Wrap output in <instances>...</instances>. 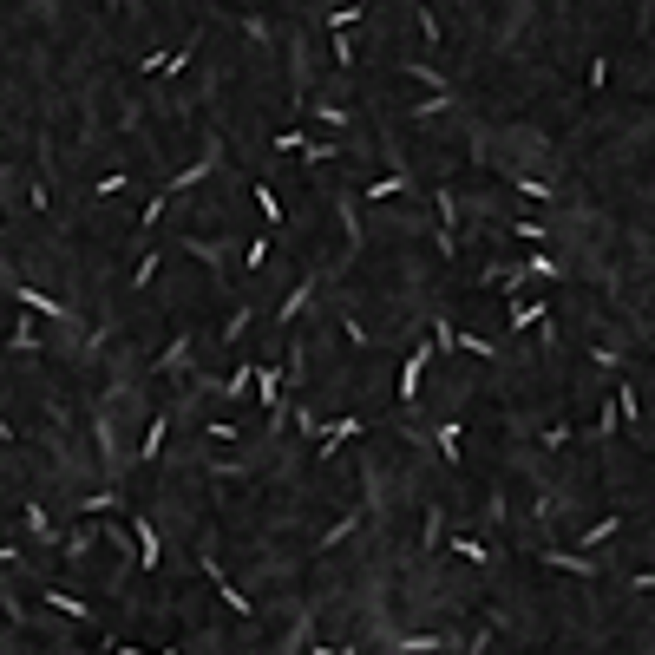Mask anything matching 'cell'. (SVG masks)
Segmentation results:
<instances>
[{
    "mask_svg": "<svg viewBox=\"0 0 655 655\" xmlns=\"http://www.w3.org/2000/svg\"><path fill=\"white\" fill-rule=\"evenodd\" d=\"M334 210H341V229H348V256H361V243H367V229H361V203H354V197H334Z\"/></svg>",
    "mask_w": 655,
    "mask_h": 655,
    "instance_id": "ffe728a7",
    "label": "cell"
},
{
    "mask_svg": "<svg viewBox=\"0 0 655 655\" xmlns=\"http://www.w3.org/2000/svg\"><path fill=\"white\" fill-rule=\"evenodd\" d=\"M446 105H452V92H433V99H419V105H413V125L439 118V112H446Z\"/></svg>",
    "mask_w": 655,
    "mask_h": 655,
    "instance_id": "ab89813d",
    "label": "cell"
},
{
    "mask_svg": "<svg viewBox=\"0 0 655 655\" xmlns=\"http://www.w3.org/2000/svg\"><path fill=\"white\" fill-rule=\"evenodd\" d=\"M39 603H47V609H59V616H73V623H92V603L86 597H73V590H39Z\"/></svg>",
    "mask_w": 655,
    "mask_h": 655,
    "instance_id": "2e32d148",
    "label": "cell"
},
{
    "mask_svg": "<svg viewBox=\"0 0 655 655\" xmlns=\"http://www.w3.org/2000/svg\"><path fill=\"white\" fill-rule=\"evenodd\" d=\"M459 354H478V361H498V341H485V334H459Z\"/></svg>",
    "mask_w": 655,
    "mask_h": 655,
    "instance_id": "f35d334b",
    "label": "cell"
},
{
    "mask_svg": "<svg viewBox=\"0 0 655 655\" xmlns=\"http://www.w3.org/2000/svg\"><path fill=\"white\" fill-rule=\"evenodd\" d=\"M217 164H223V144H210V151L197 158V164H184V171L177 177H164V197H184V190H197L210 171H217Z\"/></svg>",
    "mask_w": 655,
    "mask_h": 655,
    "instance_id": "8992f818",
    "label": "cell"
},
{
    "mask_svg": "<svg viewBox=\"0 0 655 655\" xmlns=\"http://www.w3.org/2000/svg\"><path fill=\"white\" fill-rule=\"evenodd\" d=\"M249 322H256V308H237V315H229V322H223V341H243V334H249Z\"/></svg>",
    "mask_w": 655,
    "mask_h": 655,
    "instance_id": "74e56055",
    "label": "cell"
},
{
    "mask_svg": "<svg viewBox=\"0 0 655 655\" xmlns=\"http://www.w3.org/2000/svg\"><path fill=\"white\" fill-rule=\"evenodd\" d=\"M263 263H269V237H249V249H243V269H249V276H256Z\"/></svg>",
    "mask_w": 655,
    "mask_h": 655,
    "instance_id": "f6af8a7d",
    "label": "cell"
},
{
    "mask_svg": "<svg viewBox=\"0 0 655 655\" xmlns=\"http://www.w3.org/2000/svg\"><path fill=\"white\" fill-rule=\"evenodd\" d=\"M86 512H92V518H99V512H118V485H105V492H92V498H86Z\"/></svg>",
    "mask_w": 655,
    "mask_h": 655,
    "instance_id": "7dc6e473",
    "label": "cell"
},
{
    "mask_svg": "<svg viewBox=\"0 0 655 655\" xmlns=\"http://www.w3.org/2000/svg\"><path fill=\"white\" fill-rule=\"evenodd\" d=\"M158 249H144V256H138V269H132V289H151V276H158Z\"/></svg>",
    "mask_w": 655,
    "mask_h": 655,
    "instance_id": "60d3db41",
    "label": "cell"
},
{
    "mask_svg": "<svg viewBox=\"0 0 655 655\" xmlns=\"http://www.w3.org/2000/svg\"><path fill=\"white\" fill-rule=\"evenodd\" d=\"M623 433V413H616V393H603V413H597V433H590V446H603V439Z\"/></svg>",
    "mask_w": 655,
    "mask_h": 655,
    "instance_id": "cb8c5ba5",
    "label": "cell"
},
{
    "mask_svg": "<svg viewBox=\"0 0 655 655\" xmlns=\"http://www.w3.org/2000/svg\"><path fill=\"white\" fill-rule=\"evenodd\" d=\"M623 531V512H609V518H597V524H590V531H583V551H590V544H609V538H616Z\"/></svg>",
    "mask_w": 655,
    "mask_h": 655,
    "instance_id": "e575fe53",
    "label": "cell"
},
{
    "mask_svg": "<svg viewBox=\"0 0 655 655\" xmlns=\"http://www.w3.org/2000/svg\"><path fill=\"white\" fill-rule=\"evenodd\" d=\"M459 439H466V427H459V419H446V427H439V433H427V446H439V459H446L452 472L466 466V446H459Z\"/></svg>",
    "mask_w": 655,
    "mask_h": 655,
    "instance_id": "8fae6325",
    "label": "cell"
},
{
    "mask_svg": "<svg viewBox=\"0 0 655 655\" xmlns=\"http://www.w3.org/2000/svg\"><path fill=\"white\" fill-rule=\"evenodd\" d=\"M341 341H348V348H380V341H374V328L361 322V315H341Z\"/></svg>",
    "mask_w": 655,
    "mask_h": 655,
    "instance_id": "836d02e7",
    "label": "cell"
},
{
    "mask_svg": "<svg viewBox=\"0 0 655 655\" xmlns=\"http://www.w3.org/2000/svg\"><path fill=\"white\" fill-rule=\"evenodd\" d=\"M393 649L400 655H446V642H439L433 629H427V636H393Z\"/></svg>",
    "mask_w": 655,
    "mask_h": 655,
    "instance_id": "f546056e",
    "label": "cell"
},
{
    "mask_svg": "<svg viewBox=\"0 0 655 655\" xmlns=\"http://www.w3.org/2000/svg\"><path fill=\"white\" fill-rule=\"evenodd\" d=\"M504 184L518 190V197H531V203H557V184H544L531 171H518V164H504Z\"/></svg>",
    "mask_w": 655,
    "mask_h": 655,
    "instance_id": "7c38bea8",
    "label": "cell"
},
{
    "mask_svg": "<svg viewBox=\"0 0 655 655\" xmlns=\"http://www.w3.org/2000/svg\"><path fill=\"white\" fill-rule=\"evenodd\" d=\"M249 387H256V361H243L237 374H229V380H210V393H217L223 400V407H229V400H243Z\"/></svg>",
    "mask_w": 655,
    "mask_h": 655,
    "instance_id": "ac0fdd59",
    "label": "cell"
},
{
    "mask_svg": "<svg viewBox=\"0 0 655 655\" xmlns=\"http://www.w3.org/2000/svg\"><path fill=\"white\" fill-rule=\"evenodd\" d=\"M197 47H203V27H197V33H190V39H184V47H177V53H164V73H171V79H177V73L190 66V59H197Z\"/></svg>",
    "mask_w": 655,
    "mask_h": 655,
    "instance_id": "1f68e13d",
    "label": "cell"
},
{
    "mask_svg": "<svg viewBox=\"0 0 655 655\" xmlns=\"http://www.w3.org/2000/svg\"><path fill=\"white\" fill-rule=\"evenodd\" d=\"M400 73L419 79V86H433V92H446V86H439V73H433V59H400Z\"/></svg>",
    "mask_w": 655,
    "mask_h": 655,
    "instance_id": "d590c367",
    "label": "cell"
},
{
    "mask_svg": "<svg viewBox=\"0 0 655 655\" xmlns=\"http://www.w3.org/2000/svg\"><path fill=\"white\" fill-rule=\"evenodd\" d=\"M315 289H322V276L308 269V276H302V282H295V289L282 295V308H276V328H295V315H302V308L315 302Z\"/></svg>",
    "mask_w": 655,
    "mask_h": 655,
    "instance_id": "9c48e42d",
    "label": "cell"
},
{
    "mask_svg": "<svg viewBox=\"0 0 655 655\" xmlns=\"http://www.w3.org/2000/svg\"><path fill=\"white\" fill-rule=\"evenodd\" d=\"M249 197H256L263 223H269V237H276V229H282V197H276V184H249Z\"/></svg>",
    "mask_w": 655,
    "mask_h": 655,
    "instance_id": "7402d4cb",
    "label": "cell"
},
{
    "mask_svg": "<svg viewBox=\"0 0 655 655\" xmlns=\"http://www.w3.org/2000/svg\"><path fill=\"white\" fill-rule=\"evenodd\" d=\"M184 249H190V256H197L203 269H217V276H223V249L210 243V237H184Z\"/></svg>",
    "mask_w": 655,
    "mask_h": 655,
    "instance_id": "d6a6232c",
    "label": "cell"
},
{
    "mask_svg": "<svg viewBox=\"0 0 655 655\" xmlns=\"http://www.w3.org/2000/svg\"><path fill=\"white\" fill-rule=\"evenodd\" d=\"M308 164H334V158H341V144H328V138H308V151H302Z\"/></svg>",
    "mask_w": 655,
    "mask_h": 655,
    "instance_id": "ee69618b",
    "label": "cell"
},
{
    "mask_svg": "<svg viewBox=\"0 0 655 655\" xmlns=\"http://www.w3.org/2000/svg\"><path fill=\"white\" fill-rule=\"evenodd\" d=\"M0 616H13V623H27V609H20V603L7 597V570H0Z\"/></svg>",
    "mask_w": 655,
    "mask_h": 655,
    "instance_id": "f907efd6",
    "label": "cell"
},
{
    "mask_svg": "<svg viewBox=\"0 0 655 655\" xmlns=\"http://www.w3.org/2000/svg\"><path fill=\"white\" fill-rule=\"evenodd\" d=\"M99 538H105V531H92V524H79V531H66V538H59V551H66V557L79 564V557H92V551H99Z\"/></svg>",
    "mask_w": 655,
    "mask_h": 655,
    "instance_id": "603a6c76",
    "label": "cell"
},
{
    "mask_svg": "<svg viewBox=\"0 0 655 655\" xmlns=\"http://www.w3.org/2000/svg\"><path fill=\"white\" fill-rule=\"evenodd\" d=\"M203 439H210V446H237V427H229V419H210Z\"/></svg>",
    "mask_w": 655,
    "mask_h": 655,
    "instance_id": "bcb514c9",
    "label": "cell"
},
{
    "mask_svg": "<svg viewBox=\"0 0 655 655\" xmlns=\"http://www.w3.org/2000/svg\"><path fill=\"white\" fill-rule=\"evenodd\" d=\"M92 439H99V466H105V472H118V446H112V419H105V413L92 419Z\"/></svg>",
    "mask_w": 655,
    "mask_h": 655,
    "instance_id": "f1b7e54d",
    "label": "cell"
},
{
    "mask_svg": "<svg viewBox=\"0 0 655 655\" xmlns=\"http://www.w3.org/2000/svg\"><path fill=\"white\" fill-rule=\"evenodd\" d=\"M7 348H13V354H39V328H33V315H20V322L7 328Z\"/></svg>",
    "mask_w": 655,
    "mask_h": 655,
    "instance_id": "83f0119b",
    "label": "cell"
},
{
    "mask_svg": "<svg viewBox=\"0 0 655 655\" xmlns=\"http://www.w3.org/2000/svg\"><path fill=\"white\" fill-rule=\"evenodd\" d=\"M504 237H518V243H531V249H544V237H551V229H544L538 217H518V223H504Z\"/></svg>",
    "mask_w": 655,
    "mask_h": 655,
    "instance_id": "4dcf8cb0",
    "label": "cell"
},
{
    "mask_svg": "<svg viewBox=\"0 0 655 655\" xmlns=\"http://www.w3.org/2000/svg\"><path fill=\"white\" fill-rule=\"evenodd\" d=\"M361 13H367V7H334V13H322V27H328V33H348Z\"/></svg>",
    "mask_w": 655,
    "mask_h": 655,
    "instance_id": "b9f144b4",
    "label": "cell"
},
{
    "mask_svg": "<svg viewBox=\"0 0 655 655\" xmlns=\"http://www.w3.org/2000/svg\"><path fill=\"white\" fill-rule=\"evenodd\" d=\"M538 564H551V570H564V577H597V557H577V551H538Z\"/></svg>",
    "mask_w": 655,
    "mask_h": 655,
    "instance_id": "e0dca14e",
    "label": "cell"
},
{
    "mask_svg": "<svg viewBox=\"0 0 655 655\" xmlns=\"http://www.w3.org/2000/svg\"><path fill=\"white\" fill-rule=\"evenodd\" d=\"M413 20H419V33H427V47H439V39H446V27H439L433 7H413Z\"/></svg>",
    "mask_w": 655,
    "mask_h": 655,
    "instance_id": "7bdbcfd3",
    "label": "cell"
},
{
    "mask_svg": "<svg viewBox=\"0 0 655 655\" xmlns=\"http://www.w3.org/2000/svg\"><path fill=\"white\" fill-rule=\"evenodd\" d=\"M609 393H616V413H623V427H629V433H642V393H636V387H609Z\"/></svg>",
    "mask_w": 655,
    "mask_h": 655,
    "instance_id": "4316f807",
    "label": "cell"
},
{
    "mask_svg": "<svg viewBox=\"0 0 655 655\" xmlns=\"http://www.w3.org/2000/svg\"><path fill=\"white\" fill-rule=\"evenodd\" d=\"M583 79H590V92H597V86H609V59L597 53V59H590V73H583Z\"/></svg>",
    "mask_w": 655,
    "mask_h": 655,
    "instance_id": "816d5d0a",
    "label": "cell"
},
{
    "mask_svg": "<svg viewBox=\"0 0 655 655\" xmlns=\"http://www.w3.org/2000/svg\"><path fill=\"white\" fill-rule=\"evenodd\" d=\"M538 446H544V452H564V446H570V419H551V427L538 433Z\"/></svg>",
    "mask_w": 655,
    "mask_h": 655,
    "instance_id": "8d00e7d4",
    "label": "cell"
},
{
    "mask_svg": "<svg viewBox=\"0 0 655 655\" xmlns=\"http://www.w3.org/2000/svg\"><path fill=\"white\" fill-rule=\"evenodd\" d=\"M125 531H132V544H138V570H158V564H164V538H158V524L144 518V512H132Z\"/></svg>",
    "mask_w": 655,
    "mask_h": 655,
    "instance_id": "5b68a950",
    "label": "cell"
},
{
    "mask_svg": "<svg viewBox=\"0 0 655 655\" xmlns=\"http://www.w3.org/2000/svg\"><path fill=\"white\" fill-rule=\"evenodd\" d=\"M446 557H459V564H472V570H485V564H498V551L485 538H446Z\"/></svg>",
    "mask_w": 655,
    "mask_h": 655,
    "instance_id": "9a60e30c",
    "label": "cell"
},
{
    "mask_svg": "<svg viewBox=\"0 0 655 655\" xmlns=\"http://www.w3.org/2000/svg\"><path fill=\"white\" fill-rule=\"evenodd\" d=\"M413 190H419V184H413L407 171H380V177L361 184V197H367V203H387V197H413Z\"/></svg>",
    "mask_w": 655,
    "mask_h": 655,
    "instance_id": "52a82bcc",
    "label": "cell"
},
{
    "mask_svg": "<svg viewBox=\"0 0 655 655\" xmlns=\"http://www.w3.org/2000/svg\"><path fill=\"white\" fill-rule=\"evenodd\" d=\"M125 184H132V177H125V171H105V177L92 184V197H118V190H125Z\"/></svg>",
    "mask_w": 655,
    "mask_h": 655,
    "instance_id": "c3c4849f",
    "label": "cell"
},
{
    "mask_svg": "<svg viewBox=\"0 0 655 655\" xmlns=\"http://www.w3.org/2000/svg\"><path fill=\"white\" fill-rule=\"evenodd\" d=\"M518 269H524V282H557V276H564V263L551 256V249H531Z\"/></svg>",
    "mask_w": 655,
    "mask_h": 655,
    "instance_id": "44dd1931",
    "label": "cell"
},
{
    "mask_svg": "<svg viewBox=\"0 0 655 655\" xmlns=\"http://www.w3.org/2000/svg\"><path fill=\"white\" fill-rule=\"evenodd\" d=\"M459 334H466V328H452V315H433L427 341H433V354H459Z\"/></svg>",
    "mask_w": 655,
    "mask_h": 655,
    "instance_id": "484cf974",
    "label": "cell"
},
{
    "mask_svg": "<svg viewBox=\"0 0 655 655\" xmlns=\"http://www.w3.org/2000/svg\"><path fill=\"white\" fill-rule=\"evenodd\" d=\"M419 544H427V557H446V504H427V518H419Z\"/></svg>",
    "mask_w": 655,
    "mask_h": 655,
    "instance_id": "5bb4252c",
    "label": "cell"
},
{
    "mask_svg": "<svg viewBox=\"0 0 655 655\" xmlns=\"http://www.w3.org/2000/svg\"><path fill=\"white\" fill-rule=\"evenodd\" d=\"M361 433H367V419H361V413H348V419H334V427H322V433H315V459H322V466H328V459L341 452L348 439H361Z\"/></svg>",
    "mask_w": 655,
    "mask_h": 655,
    "instance_id": "277c9868",
    "label": "cell"
},
{
    "mask_svg": "<svg viewBox=\"0 0 655 655\" xmlns=\"http://www.w3.org/2000/svg\"><path fill=\"white\" fill-rule=\"evenodd\" d=\"M308 655H354V649H328V642H315V649H308Z\"/></svg>",
    "mask_w": 655,
    "mask_h": 655,
    "instance_id": "9f6ffc18",
    "label": "cell"
},
{
    "mask_svg": "<svg viewBox=\"0 0 655 655\" xmlns=\"http://www.w3.org/2000/svg\"><path fill=\"white\" fill-rule=\"evenodd\" d=\"M361 518H367V512H348V518H334L328 531H322V544H315V551H334V544H348L354 531H361Z\"/></svg>",
    "mask_w": 655,
    "mask_h": 655,
    "instance_id": "d4e9b609",
    "label": "cell"
},
{
    "mask_svg": "<svg viewBox=\"0 0 655 655\" xmlns=\"http://www.w3.org/2000/svg\"><path fill=\"white\" fill-rule=\"evenodd\" d=\"M544 322H551V302H544V295H538V302H531V295H518V302H512V328L524 334V328H544Z\"/></svg>",
    "mask_w": 655,
    "mask_h": 655,
    "instance_id": "d6986e66",
    "label": "cell"
},
{
    "mask_svg": "<svg viewBox=\"0 0 655 655\" xmlns=\"http://www.w3.org/2000/svg\"><path fill=\"white\" fill-rule=\"evenodd\" d=\"M7 564L20 570V544H0V570H7Z\"/></svg>",
    "mask_w": 655,
    "mask_h": 655,
    "instance_id": "11a10c76",
    "label": "cell"
},
{
    "mask_svg": "<svg viewBox=\"0 0 655 655\" xmlns=\"http://www.w3.org/2000/svg\"><path fill=\"white\" fill-rule=\"evenodd\" d=\"M328 39H334V66L348 73V66H354V39H348V33H328Z\"/></svg>",
    "mask_w": 655,
    "mask_h": 655,
    "instance_id": "681fc988",
    "label": "cell"
},
{
    "mask_svg": "<svg viewBox=\"0 0 655 655\" xmlns=\"http://www.w3.org/2000/svg\"><path fill=\"white\" fill-rule=\"evenodd\" d=\"M276 151H308V132H276Z\"/></svg>",
    "mask_w": 655,
    "mask_h": 655,
    "instance_id": "f5cc1de1",
    "label": "cell"
},
{
    "mask_svg": "<svg viewBox=\"0 0 655 655\" xmlns=\"http://www.w3.org/2000/svg\"><path fill=\"white\" fill-rule=\"evenodd\" d=\"M20 518H27V538H33V544L59 551V531H53V518H47V504H39V498H27V504H20Z\"/></svg>",
    "mask_w": 655,
    "mask_h": 655,
    "instance_id": "4fadbf2b",
    "label": "cell"
},
{
    "mask_svg": "<svg viewBox=\"0 0 655 655\" xmlns=\"http://www.w3.org/2000/svg\"><path fill=\"white\" fill-rule=\"evenodd\" d=\"M427 361H433V341H419L413 354H407V361H400V407H413V400H419V387H427Z\"/></svg>",
    "mask_w": 655,
    "mask_h": 655,
    "instance_id": "3957f363",
    "label": "cell"
},
{
    "mask_svg": "<svg viewBox=\"0 0 655 655\" xmlns=\"http://www.w3.org/2000/svg\"><path fill=\"white\" fill-rule=\"evenodd\" d=\"M0 138H7V132H0Z\"/></svg>",
    "mask_w": 655,
    "mask_h": 655,
    "instance_id": "6f0895ef",
    "label": "cell"
},
{
    "mask_svg": "<svg viewBox=\"0 0 655 655\" xmlns=\"http://www.w3.org/2000/svg\"><path fill=\"white\" fill-rule=\"evenodd\" d=\"M7 295H13V302L33 315V322H66V328H79V315H73L66 302H53L47 289H33V282H13V276H7Z\"/></svg>",
    "mask_w": 655,
    "mask_h": 655,
    "instance_id": "7a4b0ae2",
    "label": "cell"
},
{
    "mask_svg": "<svg viewBox=\"0 0 655 655\" xmlns=\"http://www.w3.org/2000/svg\"><path fill=\"white\" fill-rule=\"evenodd\" d=\"M649 334H655V328H649Z\"/></svg>",
    "mask_w": 655,
    "mask_h": 655,
    "instance_id": "91938a15",
    "label": "cell"
},
{
    "mask_svg": "<svg viewBox=\"0 0 655 655\" xmlns=\"http://www.w3.org/2000/svg\"><path fill=\"white\" fill-rule=\"evenodd\" d=\"M0 223H7V217H0Z\"/></svg>",
    "mask_w": 655,
    "mask_h": 655,
    "instance_id": "680465c9",
    "label": "cell"
},
{
    "mask_svg": "<svg viewBox=\"0 0 655 655\" xmlns=\"http://www.w3.org/2000/svg\"><path fill=\"white\" fill-rule=\"evenodd\" d=\"M164 439H171V407L151 413V427H144V446H138V466H158V459H164Z\"/></svg>",
    "mask_w": 655,
    "mask_h": 655,
    "instance_id": "30bf717a",
    "label": "cell"
},
{
    "mask_svg": "<svg viewBox=\"0 0 655 655\" xmlns=\"http://www.w3.org/2000/svg\"><path fill=\"white\" fill-rule=\"evenodd\" d=\"M197 570H203L210 583H217V597H223V609H229V616H237V623H256V603H249L243 590L223 577V564H217V551H210V544H197Z\"/></svg>",
    "mask_w": 655,
    "mask_h": 655,
    "instance_id": "6da1fadb",
    "label": "cell"
},
{
    "mask_svg": "<svg viewBox=\"0 0 655 655\" xmlns=\"http://www.w3.org/2000/svg\"><path fill=\"white\" fill-rule=\"evenodd\" d=\"M190 354H197V334H171V348L158 354V374H171V380H190Z\"/></svg>",
    "mask_w": 655,
    "mask_h": 655,
    "instance_id": "ba28073f",
    "label": "cell"
},
{
    "mask_svg": "<svg viewBox=\"0 0 655 655\" xmlns=\"http://www.w3.org/2000/svg\"><path fill=\"white\" fill-rule=\"evenodd\" d=\"M0 446H20V433H13V419L0 413Z\"/></svg>",
    "mask_w": 655,
    "mask_h": 655,
    "instance_id": "db71d44e",
    "label": "cell"
}]
</instances>
